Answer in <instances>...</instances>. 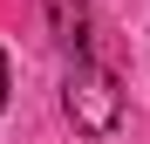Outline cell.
<instances>
[{
    "mask_svg": "<svg viewBox=\"0 0 150 144\" xmlns=\"http://www.w3.org/2000/svg\"><path fill=\"white\" fill-rule=\"evenodd\" d=\"M62 110H68V124L82 130V137H109L123 124V82L109 76L103 62L75 55L68 62V82H62Z\"/></svg>",
    "mask_w": 150,
    "mask_h": 144,
    "instance_id": "cell-1",
    "label": "cell"
},
{
    "mask_svg": "<svg viewBox=\"0 0 150 144\" xmlns=\"http://www.w3.org/2000/svg\"><path fill=\"white\" fill-rule=\"evenodd\" d=\"M48 7V34H55L62 55H82L89 48V0H41Z\"/></svg>",
    "mask_w": 150,
    "mask_h": 144,
    "instance_id": "cell-2",
    "label": "cell"
},
{
    "mask_svg": "<svg viewBox=\"0 0 150 144\" xmlns=\"http://www.w3.org/2000/svg\"><path fill=\"white\" fill-rule=\"evenodd\" d=\"M7 89H14V76H7V55H0V110H7Z\"/></svg>",
    "mask_w": 150,
    "mask_h": 144,
    "instance_id": "cell-3",
    "label": "cell"
}]
</instances>
